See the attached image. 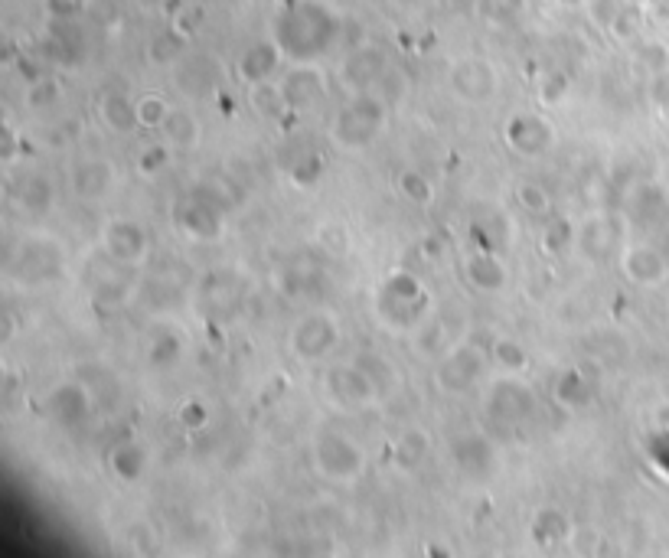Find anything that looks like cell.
I'll return each mask as SVG.
<instances>
[{"label": "cell", "mask_w": 669, "mask_h": 558, "mask_svg": "<svg viewBox=\"0 0 669 558\" xmlns=\"http://www.w3.org/2000/svg\"><path fill=\"white\" fill-rule=\"evenodd\" d=\"M575 239H578V229L572 226L568 219H552L549 229H545V239L542 245L549 248L552 255H562L568 248H575Z\"/></svg>", "instance_id": "cell-37"}, {"label": "cell", "mask_w": 669, "mask_h": 558, "mask_svg": "<svg viewBox=\"0 0 669 558\" xmlns=\"http://www.w3.org/2000/svg\"><path fill=\"white\" fill-rule=\"evenodd\" d=\"M487 412H490L493 421L516 425V421H526L532 412H536V395H532L523 382L503 379L487 395Z\"/></svg>", "instance_id": "cell-13"}, {"label": "cell", "mask_w": 669, "mask_h": 558, "mask_svg": "<svg viewBox=\"0 0 669 558\" xmlns=\"http://www.w3.org/2000/svg\"><path fill=\"white\" fill-rule=\"evenodd\" d=\"M89 408H92V395L82 382L79 386L66 382V386H56L53 392L46 395V415L63 428L82 425V421L89 418Z\"/></svg>", "instance_id": "cell-17"}, {"label": "cell", "mask_w": 669, "mask_h": 558, "mask_svg": "<svg viewBox=\"0 0 669 558\" xmlns=\"http://www.w3.org/2000/svg\"><path fill=\"white\" fill-rule=\"evenodd\" d=\"M102 248L125 265H141L151 252L147 229L134 219H108L102 229Z\"/></svg>", "instance_id": "cell-8"}, {"label": "cell", "mask_w": 669, "mask_h": 558, "mask_svg": "<svg viewBox=\"0 0 669 558\" xmlns=\"http://www.w3.org/2000/svg\"><path fill=\"white\" fill-rule=\"evenodd\" d=\"M464 275L477 291H500L506 284V268L493 255H470L464 262Z\"/></svg>", "instance_id": "cell-27"}, {"label": "cell", "mask_w": 669, "mask_h": 558, "mask_svg": "<svg viewBox=\"0 0 669 558\" xmlns=\"http://www.w3.org/2000/svg\"><path fill=\"white\" fill-rule=\"evenodd\" d=\"M399 193L415 206H428L431 200H435V186H431V180L421 170H412V167L399 173Z\"/></svg>", "instance_id": "cell-35"}, {"label": "cell", "mask_w": 669, "mask_h": 558, "mask_svg": "<svg viewBox=\"0 0 669 558\" xmlns=\"http://www.w3.org/2000/svg\"><path fill=\"white\" fill-rule=\"evenodd\" d=\"M421 248H425V255H428V258H438V252L444 248V242H441V239H425V245H421Z\"/></svg>", "instance_id": "cell-46"}, {"label": "cell", "mask_w": 669, "mask_h": 558, "mask_svg": "<svg viewBox=\"0 0 669 558\" xmlns=\"http://www.w3.org/2000/svg\"><path fill=\"white\" fill-rule=\"evenodd\" d=\"M621 271L627 281L640 284V288H656L669 278V262L653 245H627L621 252Z\"/></svg>", "instance_id": "cell-14"}, {"label": "cell", "mask_w": 669, "mask_h": 558, "mask_svg": "<svg viewBox=\"0 0 669 558\" xmlns=\"http://www.w3.org/2000/svg\"><path fill=\"white\" fill-rule=\"evenodd\" d=\"M177 418H180L183 428L200 431V428L209 425V405L203 399H187V402L177 408Z\"/></svg>", "instance_id": "cell-41"}, {"label": "cell", "mask_w": 669, "mask_h": 558, "mask_svg": "<svg viewBox=\"0 0 669 558\" xmlns=\"http://www.w3.org/2000/svg\"><path fill=\"white\" fill-rule=\"evenodd\" d=\"M578 252L588 258V262H611V258H621L624 252V222L614 213H598L588 222L578 226Z\"/></svg>", "instance_id": "cell-6"}, {"label": "cell", "mask_w": 669, "mask_h": 558, "mask_svg": "<svg viewBox=\"0 0 669 558\" xmlns=\"http://www.w3.org/2000/svg\"><path fill=\"white\" fill-rule=\"evenodd\" d=\"M131 268L134 265L118 262V258H111L102 248V255H95L92 262L85 265V284H89V291H92L95 301L105 304V307L125 304L131 297V288H134Z\"/></svg>", "instance_id": "cell-4"}, {"label": "cell", "mask_w": 669, "mask_h": 558, "mask_svg": "<svg viewBox=\"0 0 669 558\" xmlns=\"http://www.w3.org/2000/svg\"><path fill=\"white\" fill-rule=\"evenodd\" d=\"M343 79L353 92H373V85H379L382 79H386V56L373 46L356 49V53L346 59Z\"/></svg>", "instance_id": "cell-19"}, {"label": "cell", "mask_w": 669, "mask_h": 558, "mask_svg": "<svg viewBox=\"0 0 669 558\" xmlns=\"http://www.w3.org/2000/svg\"><path fill=\"white\" fill-rule=\"evenodd\" d=\"M454 467L467 477H487L497 467V448L487 434H461L451 441Z\"/></svg>", "instance_id": "cell-16"}, {"label": "cell", "mask_w": 669, "mask_h": 558, "mask_svg": "<svg viewBox=\"0 0 669 558\" xmlns=\"http://www.w3.org/2000/svg\"><path fill=\"white\" fill-rule=\"evenodd\" d=\"M565 95H568V79L562 76V72H552V76L545 79L542 89H539V98L545 105H562Z\"/></svg>", "instance_id": "cell-42"}, {"label": "cell", "mask_w": 669, "mask_h": 558, "mask_svg": "<svg viewBox=\"0 0 669 558\" xmlns=\"http://www.w3.org/2000/svg\"><path fill=\"white\" fill-rule=\"evenodd\" d=\"M314 467L320 477H327L333 483H350L363 474V451L346 438L340 431H324L314 441Z\"/></svg>", "instance_id": "cell-3"}, {"label": "cell", "mask_w": 669, "mask_h": 558, "mask_svg": "<svg viewBox=\"0 0 669 558\" xmlns=\"http://www.w3.org/2000/svg\"><path fill=\"white\" fill-rule=\"evenodd\" d=\"M173 222L177 229L193 242H213L222 235V226H226V213L216 209L213 203L200 200V196L187 193V200H180L177 209H173Z\"/></svg>", "instance_id": "cell-7"}, {"label": "cell", "mask_w": 669, "mask_h": 558, "mask_svg": "<svg viewBox=\"0 0 669 558\" xmlns=\"http://www.w3.org/2000/svg\"><path fill=\"white\" fill-rule=\"evenodd\" d=\"M239 281L235 278H229V281H222V275H213V278H206V284H203V301H206V307L213 310V314H219V317H226V314H232L235 307H239ZM206 310V314H209Z\"/></svg>", "instance_id": "cell-29"}, {"label": "cell", "mask_w": 669, "mask_h": 558, "mask_svg": "<svg viewBox=\"0 0 669 558\" xmlns=\"http://www.w3.org/2000/svg\"><path fill=\"white\" fill-rule=\"evenodd\" d=\"M281 92H284V102H288L291 111H304V108H314L327 98L330 85H327V76L314 66H297L294 72H288L281 82Z\"/></svg>", "instance_id": "cell-15"}, {"label": "cell", "mask_w": 669, "mask_h": 558, "mask_svg": "<svg viewBox=\"0 0 669 558\" xmlns=\"http://www.w3.org/2000/svg\"><path fill=\"white\" fill-rule=\"evenodd\" d=\"M0 154H4L7 164L17 157V134H14V128H7V131H4V151H0Z\"/></svg>", "instance_id": "cell-45"}, {"label": "cell", "mask_w": 669, "mask_h": 558, "mask_svg": "<svg viewBox=\"0 0 669 558\" xmlns=\"http://www.w3.org/2000/svg\"><path fill=\"white\" fill-rule=\"evenodd\" d=\"M160 131H164L167 144L180 147V151H193V147L200 144V138H203L200 121H196V115H193V111H187V108H170V115H167L164 128H160Z\"/></svg>", "instance_id": "cell-26"}, {"label": "cell", "mask_w": 669, "mask_h": 558, "mask_svg": "<svg viewBox=\"0 0 669 558\" xmlns=\"http://www.w3.org/2000/svg\"><path fill=\"white\" fill-rule=\"evenodd\" d=\"M627 213L634 216L637 222H660V216L666 213L663 193L650 183L637 186V190L627 196Z\"/></svg>", "instance_id": "cell-31"}, {"label": "cell", "mask_w": 669, "mask_h": 558, "mask_svg": "<svg viewBox=\"0 0 669 558\" xmlns=\"http://www.w3.org/2000/svg\"><path fill=\"white\" fill-rule=\"evenodd\" d=\"M317 239H320V245L327 248L330 258H340V255H346V248H350L346 245V229L343 226H324Z\"/></svg>", "instance_id": "cell-43"}, {"label": "cell", "mask_w": 669, "mask_h": 558, "mask_svg": "<svg viewBox=\"0 0 669 558\" xmlns=\"http://www.w3.org/2000/svg\"><path fill=\"white\" fill-rule=\"evenodd\" d=\"M327 389L337 402L343 405H353V408H363L369 405L379 395V386L373 382V376L359 366V363H343V366H333L327 372Z\"/></svg>", "instance_id": "cell-11"}, {"label": "cell", "mask_w": 669, "mask_h": 558, "mask_svg": "<svg viewBox=\"0 0 669 558\" xmlns=\"http://www.w3.org/2000/svg\"><path fill=\"white\" fill-rule=\"evenodd\" d=\"M59 95H63V89H59L53 79H36L27 89V105L33 111H46V108H53L59 102Z\"/></svg>", "instance_id": "cell-39"}, {"label": "cell", "mask_w": 669, "mask_h": 558, "mask_svg": "<svg viewBox=\"0 0 669 558\" xmlns=\"http://www.w3.org/2000/svg\"><path fill=\"white\" fill-rule=\"evenodd\" d=\"M167 167H170V144H151V147H144L138 157V170L144 177H157V173Z\"/></svg>", "instance_id": "cell-40"}, {"label": "cell", "mask_w": 669, "mask_h": 558, "mask_svg": "<svg viewBox=\"0 0 669 558\" xmlns=\"http://www.w3.org/2000/svg\"><path fill=\"white\" fill-rule=\"evenodd\" d=\"M497 69L483 59H464L451 69V89L457 98H464L470 105H483L497 95Z\"/></svg>", "instance_id": "cell-9"}, {"label": "cell", "mask_w": 669, "mask_h": 558, "mask_svg": "<svg viewBox=\"0 0 669 558\" xmlns=\"http://www.w3.org/2000/svg\"><path fill=\"white\" fill-rule=\"evenodd\" d=\"M506 144L513 147L519 157H542L549 154L555 144L552 124L539 115H513L506 121Z\"/></svg>", "instance_id": "cell-12"}, {"label": "cell", "mask_w": 669, "mask_h": 558, "mask_svg": "<svg viewBox=\"0 0 669 558\" xmlns=\"http://www.w3.org/2000/svg\"><path fill=\"white\" fill-rule=\"evenodd\" d=\"M389 121V102L376 92H356L333 118V141L343 151H363L373 144Z\"/></svg>", "instance_id": "cell-1"}, {"label": "cell", "mask_w": 669, "mask_h": 558, "mask_svg": "<svg viewBox=\"0 0 669 558\" xmlns=\"http://www.w3.org/2000/svg\"><path fill=\"white\" fill-rule=\"evenodd\" d=\"M650 102L656 108H663L669 115V69H660L653 72V82H650Z\"/></svg>", "instance_id": "cell-44"}, {"label": "cell", "mask_w": 669, "mask_h": 558, "mask_svg": "<svg viewBox=\"0 0 669 558\" xmlns=\"http://www.w3.org/2000/svg\"><path fill=\"white\" fill-rule=\"evenodd\" d=\"M170 115V105L164 95H141L138 98V118H141V128H164V121Z\"/></svg>", "instance_id": "cell-38"}, {"label": "cell", "mask_w": 669, "mask_h": 558, "mask_svg": "<svg viewBox=\"0 0 669 558\" xmlns=\"http://www.w3.org/2000/svg\"><path fill=\"white\" fill-rule=\"evenodd\" d=\"M249 105H252L255 115H258V118H265V121H278V118L284 115V111H291L288 102H284L281 85H271L268 79L252 82V89H249Z\"/></svg>", "instance_id": "cell-28"}, {"label": "cell", "mask_w": 669, "mask_h": 558, "mask_svg": "<svg viewBox=\"0 0 669 558\" xmlns=\"http://www.w3.org/2000/svg\"><path fill=\"white\" fill-rule=\"evenodd\" d=\"M278 62H281V53H278V46L275 43H258V46H252L249 53H245V59H242V79H249V82H262V79H268L271 72L278 69Z\"/></svg>", "instance_id": "cell-30"}, {"label": "cell", "mask_w": 669, "mask_h": 558, "mask_svg": "<svg viewBox=\"0 0 669 558\" xmlns=\"http://www.w3.org/2000/svg\"><path fill=\"white\" fill-rule=\"evenodd\" d=\"M529 532L539 549H559V545L572 539V519H568L562 510H555V506H545V510L532 516Z\"/></svg>", "instance_id": "cell-22"}, {"label": "cell", "mask_w": 669, "mask_h": 558, "mask_svg": "<svg viewBox=\"0 0 669 558\" xmlns=\"http://www.w3.org/2000/svg\"><path fill=\"white\" fill-rule=\"evenodd\" d=\"M516 203L532 216H549L552 213V193H549V186H542L539 180H519L516 183Z\"/></svg>", "instance_id": "cell-34"}, {"label": "cell", "mask_w": 669, "mask_h": 558, "mask_svg": "<svg viewBox=\"0 0 669 558\" xmlns=\"http://www.w3.org/2000/svg\"><path fill=\"white\" fill-rule=\"evenodd\" d=\"M147 448L141 441H118L115 448L108 451V467H111V474H115L118 480H125V483H138L144 474H147Z\"/></svg>", "instance_id": "cell-21"}, {"label": "cell", "mask_w": 669, "mask_h": 558, "mask_svg": "<svg viewBox=\"0 0 669 558\" xmlns=\"http://www.w3.org/2000/svg\"><path fill=\"white\" fill-rule=\"evenodd\" d=\"M379 317L395 330H412L428 310V291L421 288V281L412 271H392L382 281L379 297H376Z\"/></svg>", "instance_id": "cell-2"}, {"label": "cell", "mask_w": 669, "mask_h": 558, "mask_svg": "<svg viewBox=\"0 0 669 558\" xmlns=\"http://www.w3.org/2000/svg\"><path fill=\"white\" fill-rule=\"evenodd\" d=\"M428 451H431L428 434L421 428H408V431L399 434V438H395L392 451H389V464L395 470H405V474H408V470H418L421 464L428 461Z\"/></svg>", "instance_id": "cell-23"}, {"label": "cell", "mask_w": 669, "mask_h": 558, "mask_svg": "<svg viewBox=\"0 0 669 558\" xmlns=\"http://www.w3.org/2000/svg\"><path fill=\"white\" fill-rule=\"evenodd\" d=\"M53 196H56L53 183H49L46 177H40V173H33V177H27V180H20V183H17L14 203H17L20 213H27V216H43V213H49V206H53Z\"/></svg>", "instance_id": "cell-25"}, {"label": "cell", "mask_w": 669, "mask_h": 558, "mask_svg": "<svg viewBox=\"0 0 669 558\" xmlns=\"http://www.w3.org/2000/svg\"><path fill=\"white\" fill-rule=\"evenodd\" d=\"M98 121L115 134H131L141 128L138 102H131L125 92H105L98 98Z\"/></svg>", "instance_id": "cell-20"}, {"label": "cell", "mask_w": 669, "mask_h": 558, "mask_svg": "<svg viewBox=\"0 0 669 558\" xmlns=\"http://www.w3.org/2000/svg\"><path fill=\"white\" fill-rule=\"evenodd\" d=\"M324 170H327L324 154H320L317 147H307V151L291 157L288 177H291L294 186H314V183H320V177H324Z\"/></svg>", "instance_id": "cell-32"}, {"label": "cell", "mask_w": 669, "mask_h": 558, "mask_svg": "<svg viewBox=\"0 0 669 558\" xmlns=\"http://www.w3.org/2000/svg\"><path fill=\"white\" fill-rule=\"evenodd\" d=\"M180 356H183V340L177 333H160L151 343V350H147V359H151V366L157 369H170L173 363H180Z\"/></svg>", "instance_id": "cell-36"}, {"label": "cell", "mask_w": 669, "mask_h": 558, "mask_svg": "<svg viewBox=\"0 0 669 558\" xmlns=\"http://www.w3.org/2000/svg\"><path fill=\"white\" fill-rule=\"evenodd\" d=\"M555 402L568 408V412H581V408L594 402V382L575 366L559 372V379H555Z\"/></svg>", "instance_id": "cell-24"}, {"label": "cell", "mask_w": 669, "mask_h": 558, "mask_svg": "<svg viewBox=\"0 0 669 558\" xmlns=\"http://www.w3.org/2000/svg\"><path fill=\"white\" fill-rule=\"evenodd\" d=\"M337 343H340V324L327 310H311L291 330V350L304 363H317V359L330 356Z\"/></svg>", "instance_id": "cell-5"}, {"label": "cell", "mask_w": 669, "mask_h": 558, "mask_svg": "<svg viewBox=\"0 0 669 558\" xmlns=\"http://www.w3.org/2000/svg\"><path fill=\"white\" fill-rule=\"evenodd\" d=\"M480 372H483V353L477 346H454V350L438 363L435 379L444 392L461 395L480 379Z\"/></svg>", "instance_id": "cell-10"}, {"label": "cell", "mask_w": 669, "mask_h": 558, "mask_svg": "<svg viewBox=\"0 0 669 558\" xmlns=\"http://www.w3.org/2000/svg\"><path fill=\"white\" fill-rule=\"evenodd\" d=\"M115 186V167L105 157H82L72 167V193L79 200H102Z\"/></svg>", "instance_id": "cell-18"}, {"label": "cell", "mask_w": 669, "mask_h": 558, "mask_svg": "<svg viewBox=\"0 0 669 558\" xmlns=\"http://www.w3.org/2000/svg\"><path fill=\"white\" fill-rule=\"evenodd\" d=\"M490 359L503 372H523L529 366V353L523 343H516L513 337H497L490 346Z\"/></svg>", "instance_id": "cell-33"}]
</instances>
